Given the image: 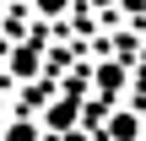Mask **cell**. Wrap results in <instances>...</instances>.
Returning a JSON list of instances; mask_svg holds the SVG:
<instances>
[{
    "label": "cell",
    "instance_id": "cell-3",
    "mask_svg": "<svg viewBox=\"0 0 146 141\" xmlns=\"http://www.w3.org/2000/svg\"><path fill=\"white\" fill-rule=\"evenodd\" d=\"M27 11H33V16L49 27V22H60V16L70 11V0H27Z\"/></svg>",
    "mask_w": 146,
    "mask_h": 141
},
{
    "label": "cell",
    "instance_id": "cell-4",
    "mask_svg": "<svg viewBox=\"0 0 146 141\" xmlns=\"http://www.w3.org/2000/svg\"><path fill=\"white\" fill-rule=\"evenodd\" d=\"M38 120H27V114H11V125H5V141H38Z\"/></svg>",
    "mask_w": 146,
    "mask_h": 141
},
{
    "label": "cell",
    "instance_id": "cell-6",
    "mask_svg": "<svg viewBox=\"0 0 146 141\" xmlns=\"http://www.w3.org/2000/svg\"><path fill=\"white\" fill-rule=\"evenodd\" d=\"M0 16H5V5H0Z\"/></svg>",
    "mask_w": 146,
    "mask_h": 141
},
{
    "label": "cell",
    "instance_id": "cell-7",
    "mask_svg": "<svg viewBox=\"0 0 146 141\" xmlns=\"http://www.w3.org/2000/svg\"><path fill=\"white\" fill-rule=\"evenodd\" d=\"M0 5H5V0H0Z\"/></svg>",
    "mask_w": 146,
    "mask_h": 141
},
{
    "label": "cell",
    "instance_id": "cell-5",
    "mask_svg": "<svg viewBox=\"0 0 146 141\" xmlns=\"http://www.w3.org/2000/svg\"><path fill=\"white\" fill-rule=\"evenodd\" d=\"M81 5H87V11H98V16H114L125 0H81Z\"/></svg>",
    "mask_w": 146,
    "mask_h": 141
},
{
    "label": "cell",
    "instance_id": "cell-2",
    "mask_svg": "<svg viewBox=\"0 0 146 141\" xmlns=\"http://www.w3.org/2000/svg\"><path fill=\"white\" fill-rule=\"evenodd\" d=\"M146 136V114L135 103H114L103 114V141H141Z\"/></svg>",
    "mask_w": 146,
    "mask_h": 141
},
{
    "label": "cell",
    "instance_id": "cell-1",
    "mask_svg": "<svg viewBox=\"0 0 146 141\" xmlns=\"http://www.w3.org/2000/svg\"><path fill=\"white\" fill-rule=\"evenodd\" d=\"M87 92H92L98 103H119V98L130 92V65H125V60L92 65V71H87Z\"/></svg>",
    "mask_w": 146,
    "mask_h": 141
}]
</instances>
